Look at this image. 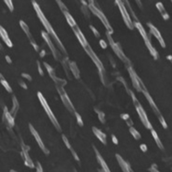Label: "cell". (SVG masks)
<instances>
[{"mask_svg":"<svg viewBox=\"0 0 172 172\" xmlns=\"http://www.w3.org/2000/svg\"><path fill=\"white\" fill-rule=\"evenodd\" d=\"M32 3H33L34 9H35V10L36 11V14H37L38 17L40 18V20H41V23L43 24V26L45 27V28L47 29L48 34L50 35H51V36L55 40V41H56V42L59 44V46L60 49L63 51V52H64L65 54H66V49H65L64 46L62 45V43H61V41H60L59 38V37H58V35H56L55 31H54V30H53V28H52V26H51V24H50V23L48 21L47 17H45V15L43 14V12L41 11V10L40 9V7H39V5L37 4V3L33 1V2H32Z\"/></svg>","mask_w":172,"mask_h":172,"instance_id":"cell-1","label":"cell"},{"mask_svg":"<svg viewBox=\"0 0 172 172\" xmlns=\"http://www.w3.org/2000/svg\"><path fill=\"white\" fill-rule=\"evenodd\" d=\"M37 96H38V98H39V100H40V102L41 103V106L43 107V108L45 109V111H46V113H47L48 116L49 117L50 121L52 122V124H53V125H54V126H55V128H56L59 132H61L60 126H59V122H58V121H57V119H56L55 115H53L52 111L51 110V108H50L49 105H48V103L47 100L45 99V97H43V95H42L41 92H38Z\"/></svg>","mask_w":172,"mask_h":172,"instance_id":"cell-2","label":"cell"},{"mask_svg":"<svg viewBox=\"0 0 172 172\" xmlns=\"http://www.w3.org/2000/svg\"><path fill=\"white\" fill-rule=\"evenodd\" d=\"M94 2L93 1H91L90 2V3L89 4V8H90V10L98 17L99 19L101 20V22L103 23V25L105 26V28H107V30H108V32L109 33V34H112L113 33V28H112V27L110 26L109 24V23H108V19H107V17H105V15L99 10L98 8H97V6H96L94 3H93Z\"/></svg>","mask_w":172,"mask_h":172,"instance_id":"cell-3","label":"cell"},{"mask_svg":"<svg viewBox=\"0 0 172 172\" xmlns=\"http://www.w3.org/2000/svg\"><path fill=\"white\" fill-rule=\"evenodd\" d=\"M110 35H111V34H109L108 32L107 33V37H108V41H109V44H110L112 49L114 50V52L117 54V56L119 57V59H121L125 64H128V66H130V61H129V59L126 57V55L124 54V52H122V49L121 46H120L118 43H115V42L114 41V40H113V38L111 37Z\"/></svg>","mask_w":172,"mask_h":172,"instance_id":"cell-4","label":"cell"},{"mask_svg":"<svg viewBox=\"0 0 172 172\" xmlns=\"http://www.w3.org/2000/svg\"><path fill=\"white\" fill-rule=\"evenodd\" d=\"M116 3H117L118 7L120 9V11L122 13L124 23L127 26V28H129L130 29H133V27H134V23H133V22L131 20V17H130V16H129V14L127 12V10H126L125 4L123 3V2H122V1H116Z\"/></svg>","mask_w":172,"mask_h":172,"instance_id":"cell-5","label":"cell"},{"mask_svg":"<svg viewBox=\"0 0 172 172\" xmlns=\"http://www.w3.org/2000/svg\"><path fill=\"white\" fill-rule=\"evenodd\" d=\"M85 52H87V54L90 56V58L92 59V61L95 63V65L97 66V69H98L99 73H102L103 72H104V67H103V66H102V62L100 61V59H98V57L96 55V53L94 52V51L92 50V48L90 47V45L88 46V47H86L85 48Z\"/></svg>","mask_w":172,"mask_h":172,"instance_id":"cell-6","label":"cell"},{"mask_svg":"<svg viewBox=\"0 0 172 172\" xmlns=\"http://www.w3.org/2000/svg\"><path fill=\"white\" fill-rule=\"evenodd\" d=\"M135 108H136V110H137V112H138V115H139V116H140V121L142 122L143 125L145 126V127H146L148 129H151H151H152L151 124L149 122V120H148L147 118V115H146V114L144 108H142V106H141L140 104H139L138 106H135Z\"/></svg>","mask_w":172,"mask_h":172,"instance_id":"cell-7","label":"cell"},{"mask_svg":"<svg viewBox=\"0 0 172 172\" xmlns=\"http://www.w3.org/2000/svg\"><path fill=\"white\" fill-rule=\"evenodd\" d=\"M41 35H42L43 39L45 40V41L47 42V44L48 45V47H49V48L51 49V51H52V54H53L54 58H55L56 59H60V57H61V55H60V53L57 51V49L55 48V47H54V45L52 44V42L51 41V39H50V37H49V35H48V32L41 31Z\"/></svg>","mask_w":172,"mask_h":172,"instance_id":"cell-8","label":"cell"},{"mask_svg":"<svg viewBox=\"0 0 172 172\" xmlns=\"http://www.w3.org/2000/svg\"><path fill=\"white\" fill-rule=\"evenodd\" d=\"M29 129H30V132L32 133V134L34 135V137H35V139L37 144L39 145L40 148L43 151V152H44L45 154L48 155V154H49V151L46 148L45 146H44V144H43V142H42V140H41V139L39 133H37V131L35 129V127H34L31 124H29Z\"/></svg>","mask_w":172,"mask_h":172,"instance_id":"cell-9","label":"cell"},{"mask_svg":"<svg viewBox=\"0 0 172 172\" xmlns=\"http://www.w3.org/2000/svg\"><path fill=\"white\" fill-rule=\"evenodd\" d=\"M147 25L148 27H149V28H150V33H151V35H153L156 37V39H157V40L158 41V42L161 44L162 48H165V42H164V39H163V37H162L160 32L157 30V28H155L153 25L151 24V23H147Z\"/></svg>","mask_w":172,"mask_h":172,"instance_id":"cell-10","label":"cell"},{"mask_svg":"<svg viewBox=\"0 0 172 172\" xmlns=\"http://www.w3.org/2000/svg\"><path fill=\"white\" fill-rule=\"evenodd\" d=\"M128 72H129L131 79H132L133 85L134 86V88H135L138 91H141V88H140V78L139 77V76L136 74V73L133 71V69L132 68V66L128 67Z\"/></svg>","mask_w":172,"mask_h":172,"instance_id":"cell-11","label":"cell"},{"mask_svg":"<svg viewBox=\"0 0 172 172\" xmlns=\"http://www.w3.org/2000/svg\"><path fill=\"white\" fill-rule=\"evenodd\" d=\"M73 30L74 34L76 35L77 38L78 39L79 42L81 43L82 47H83L84 48H85L86 47H88L89 44H88V42H87V41H86V39H85V37H84V35H83V33H82L81 30L79 29V28L77 26V27H75V28H73Z\"/></svg>","mask_w":172,"mask_h":172,"instance_id":"cell-12","label":"cell"},{"mask_svg":"<svg viewBox=\"0 0 172 172\" xmlns=\"http://www.w3.org/2000/svg\"><path fill=\"white\" fill-rule=\"evenodd\" d=\"M60 98L62 100V102L64 103V105H65V107L70 111V112H72V113H76V111H75V109H74V107L73 105V103H72V102H71V100L70 98L68 97V96L66 94V95H63V96H60Z\"/></svg>","mask_w":172,"mask_h":172,"instance_id":"cell-13","label":"cell"},{"mask_svg":"<svg viewBox=\"0 0 172 172\" xmlns=\"http://www.w3.org/2000/svg\"><path fill=\"white\" fill-rule=\"evenodd\" d=\"M143 94L145 95L146 98L147 99V101L149 102V103H150V105H151V108H152V110H153V111H154V113L156 114V115H157V117H158L159 115H161V114H160V111L158 110V108L156 106V104H155L154 101L152 100L151 97V96H150V94L148 93V91L143 92Z\"/></svg>","mask_w":172,"mask_h":172,"instance_id":"cell-14","label":"cell"},{"mask_svg":"<svg viewBox=\"0 0 172 172\" xmlns=\"http://www.w3.org/2000/svg\"><path fill=\"white\" fill-rule=\"evenodd\" d=\"M22 149H23V157H24L25 158V164L28 165L30 168H34L35 165H34L31 158L29 157V155H28V147L24 146V145H23V148Z\"/></svg>","mask_w":172,"mask_h":172,"instance_id":"cell-15","label":"cell"},{"mask_svg":"<svg viewBox=\"0 0 172 172\" xmlns=\"http://www.w3.org/2000/svg\"><path fill=\"white\" fill-rule=\"evenodd\" d=\"M92 131L94 133V134L96 135V137L103 144V145H106L107 144V138H106V134L104 133H102L101 130L97 129V127L93 126L92 128Z\"/></svg>","mask_w":172,"mask_h":172,"instance_id":"cell-16","label":"cell"},{"mask_svg":"<svg viewBox=\"0 0 172 172\" xmlns=\"http://www.w3.org/2000/svg\"><path fill=\"white\" fill-rule=\"evenodd\" d=\"M0 35H1V38L3 39V41L5 42V44L9 47V48H12V42L7 34V31L1 26L0 27Z\"/></svg>","mask_w":172,"mask_h":172,"instance_id":"cell-17","label":"cell"},{"mask_svg":"<svg viewBox=\"0 0 172 172\" xmlns=\"http://www.w3.org/2000/svg\"><path fill=\"white\" fill-rule=\"evenodd\" d=\"M69 66H70V71H71V73H73L74 77H75L76 78L78 79V78L80 77V73H79V70H78V68H77V66L76 62L71 61V62L69 63Z\"/></svg>","mask_w":172,"mask_h":172,"instance_id":"cell-18","label":"cell"},{"mask_svg":"<svg viewBox=\"0 0 172 172\" xmlns=\"http://www.w3.org/2000/svg\"><path fill=\"white\" fill-rule=\"evenodd\" d=\"M95 152H96V154H97V160H98L99 163L101 164V165H102V170L105 172H110L108 167L107 166V164H106V163H105V161L103 160V158L102 157L101 154L99 153L98 151H97L96 148H95Z\"/></svg>","mask_w":172,"mask_h":172,"instance_id":"cell-19","label":"cell"},{"mask_svg":"<svg viewBox=\"0 0 172 172\" xmlns=\"http://www.w3.org/2000/svg\"><path fill=\"white\" fill-rule=\"evenodd\" d=\"M134 26L138 28V30L140 31V35H141V36L143 37V39H144V41H147L150 40V39L148 38V36H147V35H146V31H145V28H143V26L140 24L139 22L134 23Z\"/></svg>","mask_w":172,"mask_h":172,"instance_id":"cell-20","label":"cell"},{"mask_svg":"<svg viewBox=\"0 0 172 172\" xmlns=\"http://www.w3.org/2000/svg\"><path fill=\"white\" fill-rule=\"evenodd\" d=\"M3 115H4V116H5V118H6V120H7V122H8V124H9L10 126H13L15 125L14 117L11 115V114H10V113H9V112H8V109H7V108H6V107H5V108H4V109H3Z\"/></svg>","mask_w":172,"mask_h":172,"instance_id":"cell-21","label":"cell"},{"mask_svg":"<svg viewBox=\"0 0 172 172\" xmlns=\"http://www.w3.org/2000/svg\"><path fill=\"white\" fill-rule=\"evenodd\" d=\"M156 6H157V8L158 9V10H159V12L161 13V15L163 16L164 19L168 20V19H169V15H168V13L166 12V10H165V9H164L163 3H156Z\"/></svg>","mask_w":172,"mask_h":172,"instance_id":"cell-22","label":"cell"},{"mask_svg":"<svg viewBox=\"0 0 172 172\" xmlns=\"http://www.w3.org/2000/svg\"><path fill=\"white\" fill-rule=\"evenodd\" d=\"M64 15H65V17H66V21H67V23H69V25L72 27V28H75V27H77V25L76 23V21L73 19V17H72V15L69 13V11H66V12H64Z\"/></svg>","mask_w":172,"mask_h":172,"instance_id":"cell-23","label":"cell"},{"mask_svg":"<svg viewBox=\"0 0 172 172\" xmlns=\"http://www.w3.org/2000/svg\"><path fill=\"white\" fill-rule=\"evenodd\" d=\"M12 100H13V108H12V109L10 111V114H11V115L13 117H15L17 113V111H18V109H19V103H18L16 97H13Z\"/></svg>","mask_w":172,"mask_h":172,"instance_id":"cell-24","label":"cell"},{"mask_svg":"<svg viewBox=\"0 0 172 172\" xmlns=\"http://www.w3.org/2000/svg\"><path fill=\"white\" fill-rule=\"evenodd\" d=\"M145 43H146V47H147L148 50L150 51V53L151 54V56H153V58H154L155 59H157V57H158V56H157V51L155 50V48L152 47V45H151L150 40L147 41H145Z\"/></svg>","mask_w":172,"mask_h":172,"instance_id":"cell-25","label":"cell"},{"mask_svg":"<svg viewBox=\"0 0 172 172\" xmlns=\"http://www.w3.org/2000/svg\"><path fill=\"white\" fill-rule=\"evenodd\" d=\"M19 23H20V26H21V28H22V29L24 31V33L26 34V35L28 36V38L29 39V41H31V40H33L32 38V35H31V34H30V32H29V28L28 27V25L25 23L23 21H20L19 22Z\"/></svg>","mask_w":172,"mask_h":172,"instance_id":"cell-26","label":"cell"},{"mask_svg":"<svg viewBox=\"0 0 172 172\" xmlns=\"http://www.w3.org/2000/svg\"><path fill=\"white\" fill-rule=\"evenodd\" d=\"M151 134H152V136H153V138H154V140H155V141H156L157 146L160 148V149H164V146H163V145H162V143H161V141H160V139L158 138V135L157 134V133H156L153 129H151Z\"/></svg>","mask_w":172,"mask_h":172,"instance_id":"cell-27","label":"cell"},{"mask_svg":"<svg viewBox=\"0 0 172 172\" xmlns=\"http://www.w3.org/2000/svg\"><path fill=\"white\" fill-rule=\"evenodd\" d=\"M52 80L55 82V84H56L57 86H60V87H64V86L67 84V82H66L65 79H61V78L57 77H54L52 78Z\"/></svg>","mask_w":172,"mask_h":172,"instance_id":"cell-28","label":"cell"},{"mask_svg":"<svg viewBox=\"0 0 172 172\" xmlns=\"http://www.w3.org/2000/svg\"><path fill=\"white\" fill-rule=\"evenodd\" d=\"M129 132L131 133V134L133 136V138L135 139V140H140V138H141V135H140V133L134 128V127H133V126H131L130 128H129Z\"/></svg>","mask_w":172,"mask_h":172,"instance_id":"cell-29","label":"cell"},{"mask_svg":"<svg viewBox=\"0 0 172 172\" xmlns=\"http://www.w3.org/2000/svg\"><path fill=\"white\" fill-rule=\"evenodd\" d=\"M44 64V66H45V67L47 68V70H48V74H49V76L52 77V78H53L54 77H56V75H55V70L49 66L48 63H46V62H44L43 63Z\"/></svg>","mask_w":172,"mask_h":172,"instance_id":"cell-30","label":"cell"},{"mask_svg":"<svg viewBox=\"0 0 172 172\" xmlns=\"http://www.w3.org/2000/svg\"><path fill=\"white\" fill-rule=\"evenodd\" d=\"M1 84H2V85L5 88V90H6L9 93H11V92H12V89H11V87L10 86V84L7 83V81H5L4 79H1Z\"/></svg>","mask_w":172,"mask_h":172,"instance_id":"cell-31","label":"cell"},{"mask_svg":"<svg viewBox=\"0 0 172 172\" xmlns=\"http://www.w3.org/2000/svg\"><path fill=\"white\" fill-rule=\"evenodd\" d=\"M75 115H76V118H77V124L80 126H84V122H83V119H82V117L80 116V115L78 114V113H75Z\"/></svg>","mask_w":172,"mask_h":172,"instance_id":"cell-32","label":"cell"},{"mask_svg":"<svg viewBox=\"0 0 172 172\" xmlns=\"http://www.w3.org/2000/svg\"><path fill=\"white\" fill-rule=\"evenodd\" d=\"M57 3H58L59 6V8H60V10H62V12H63V13H64V12H66V11H68L67 8L66 7V5H65L61 1H57Z\"/></svg>","mask_w":172,"mask_h":172,"instance_id":"cell-33","label":"cell"},{"mask_svg":"<svg viewBox=\"0 0 172 172\" xmlns=\"http://www.w3.org/2000/svg\"><path fill=\"white\" fill-rule=\"evenodd\" d=\"M4 3H6V5H7L8 8L10 9V11H13V10H14V5H13V3H12V1H10V0H5Z\"/></svg>","mask_w":172,"mask_h":172,"instance_id":"cell-34","label":"cell"},{"mask_svg":"<svg viewBox=\"0 0 172 172\" xmlns=\"http://www.w3.org/2000/svg\"><path fill=\"white\" fill-rule=\"evenodd\" d=\"M90 28L92 30V32H93V34H94V35L97 37V38H99L100 37V34H99V32L97 31V29L94 27V26H92V25H90Z\"/></svg>","mask_w":172,"mask_h":172,"instance_id":"cell-35","label":"cell"},{"mask_svg":"<svg viewBox=\"0 0 172 172\" xmlns=\"http://www.w3.org/2000/svg\"><path fill=\"white\" fill-rule=\"evenodd\" d=\"M157 118H158V120H159L160 123L162 124L163 127H164V128H167V124H166V122H165V121H164V117H163L162 115H159V116H158Z\"/></svg>","mask_w":172,"mask_h":172,"instance_id":"cell-36","label":"cell"},{"mask_svg":"<svg viewBox=\"0 0 172 172\" xmlns=\"http://www.w3.org/2000/svg\"><path fill=\"white\" fill-rule=\"evenodd\" d=\"M62 139H63V140H64V143H65V145L66 146V147L71 150V149H72V146H71V145H70V143H69V141H68L67 138H66L65 135H62Z\"/></svg>","mask_w":172,"mask_h":172,"instance_id":"cell-37","label":"cell"},{"mask_svg":"<svg viewBox=\"0 0 172 172\" xmlns=\"http://www.w3.org/2000/svg\"><path fill=\"white\" fill-rule=\"evenodd\" d=\"M98 119L102 123H105V115L102 112H98Z\"/></svg>","mask_w":172,"mask_h":172,"instance_id":"cell-38","label":"cell"},{"mask_svg":"<svg viewBox=\"0 0 172 172\" xmlns=\"http://www.w3.org/2000/svg\"><path fill=\"white\" fill-rule=\"evenodd\" d=\"M18 84H20L23 89H28V87H27L26 84L23 82V79H18Z\"/></svg>","mask_w":172,"mask_h":172,"instance_id":"cell-39","label":"cell"},{"mask_svg":"<svg viewBox=\"0 0 172 172\" xmlns=\"http://www.w3.org/2000/svg\"><path fill=\"white\" fill-rule=\"evenodd\" d=\"M30 42H31V44H32V46L34 47V48L35 49V51H37V52H39V47L37 46V44L35 43V41H34V40H31V41H30Z\"/></svg>","mask_w":172,"mask_h":172,"instance_id":"cell-40","label":"cell"},{"mask_svg":"<svg viewBox=\"0 0 172 172\" xmlns=\"http://www.w3.org/2000/svg\"><path fill=\"white\" fill-rule=\"evenodd\" d=\"M37 65H38V70H39V73H40V75L43 76V75H44V73H43V71H42V69H41V63H40V61H37Z\"/></svg>","mask_w":172,"mask_h":172,"instance_id":"cell-41","label":"cell"},{"mask_svg":"<svg viewBox=\"0 0 172 172\" xmlns=\"http://www.w3.org/2000/svg\"><path fill=\"white\" fill-rule=\"evenodd\" d=\"M100 45H101V47H102L103 49L107 48V43H106L103 40H101V41H100Z\"/></svg>","mask_w":172,"mask_h":172,"instance_id":"cell-42","label":"cell"},{"mask_svg":"<svg viewBox=\"0 0 172 172\" xmlns=\"http://www.w3.org/2000/svg\"><path fill=\"white\" fill-rule=\"evenodd\" d=\"M22 77H25V78H27L28 81H31V80H32V77H31V76H30V75H28V74L22 73Z\"/></svg>","mask_w":172,"mask_h":172,"instance_id":"cell-43","label":"cell"},{"mask_svg":"<svg viewBox=\"0 0 172 172\" xmlns=\"http://www.w3.org/2000/svg\"><path fill=\"white\" fill-rule=\"evenodd\" d=\"M121 117L124 119V121H126V120H128L129 118H130V116H129V115H127V114H124V115H121Z\"/></svg>","mask_w":172,"mask_h":172,"instance_id":"cell-44","label":"cell"},{"mask_svg":"<svg viewBox=\"0 0 172 172\" xmlns=\"http://www.w3.org/2000/svg\"><path fill=\"white\" fill-rule=\"evenodd\" d=\"M71 151H72V153L73 154V157H75V159H76V160H77V161H79V158H78V157H77V153L75 152V151H74V150H73V148L71 149Z\"/></svg>","mask_w":172,"mask_h":172,"instance_id":"cell-45","label":"cell"},{"mask_svg":"<svg viewBox=\"0 0 172 172\" xmlns=\"http://www.w3.org/2000/svg\"><path fill=\"white\" fill-rule=\"evenodd\" d=\"M83 11H84V15H85L87 17H90V13H89V11H88L87 8H83Z\"/></svg>","mask_w":172,"mask_h":172,"instance_id":"cell-46","label":"cell"},{"mask_svg":"<svg viewBox=\"0 0 172 172\" xmlns=\"http://www.w3.org/2000/svg\"><path fill=\"white\" fill-rule=\"evenodd\" d=\"M112 140H113V142H114V144H115V145H118V140L116 139V137H115V135H112Z\"/></svg>","mask_w":172,"mask_h":172,"instance_id":"cell-47","label":"cell"},{"mask_svg":"<svg viewBox=\"0 0 172 172\" xmlns=\"http://www.w3.org/2000/svg\"><path fill=\"white\" fill-rule=\"evenodd\" d=\"M140 148H141V150H142V151H147V146H146V145H145V144H141V145H140Z\"/></svg>","mask_w":172,"mask_h":172,"instance_id":"cell-48","label":"cell"},{"mask_svg":"<svg viewBox=\"0 0 172 172\" xmlns=\"http://www.w3.org/2000/svg\"><path fill=\"white\" fill-rule=\"evenodd\" d=\"M126 124H127L130 127H131V126H133V122H132V120H131L130 118H129L128 120H126Z\"/></svg>","mask_w":172,"mask_h":172,"instance_id":"cell-49","label":"cell"},{"mask_svg":"<svg viewBox=\"0 0 172 172\" xmlns=\"http://www.w3.org/2000/svg\"><path fill=\"white\" fill-rule=\"evenodd\" d=\"M5 59H6V61H7V62H8L9 64H11V63H12V61H11V59H10V56L6 55V56H5Z\"/></svg>","mask_w":172,"mask_h":172,"instance_id":"cell-50","label":"cell"},{"mask_svg":"<svg viewBox=\"0 0 172 172\" xmlns=\"http://www.w3.org/2000/svg\"><path fill=\"white\" fill-rule=\"evenodd\" d=\"M37 165H38V168H37V170H36V172H42V168H41V166L40 165L39 163L37 164Z\"/></svg>","mask_w":172,"mask_h":172,"instance_id":"cell-51","label":"cell"},{"mask_svg":"<svg viewBox=\"0 0 172 172\" xmlns=\"http://www.w3.org/2000/svg\"><path fill=\"white\" fill-rule=\"evenodd\" d=\"M45 53H46V52H45V50H42L41 52H40V56L41 57V58H43L44 56H45Z\"/></svg>","mask_w":172,"mask_h":172,"instance_id":"cell-52","label":"cell"},{"mask_svg":"<svg viewBox=\"0 0 172 172\" xmlns=\"http://www.w3.org/2000/svg\"><path fill=\"white\" fill-rule=\"evenodd\" d=\"M10 172H16V171H11Z\"/></svg>","mask_w":172,"mask_h":172,"instance_id":"cell-53","label":"cell"}]
</instances>
